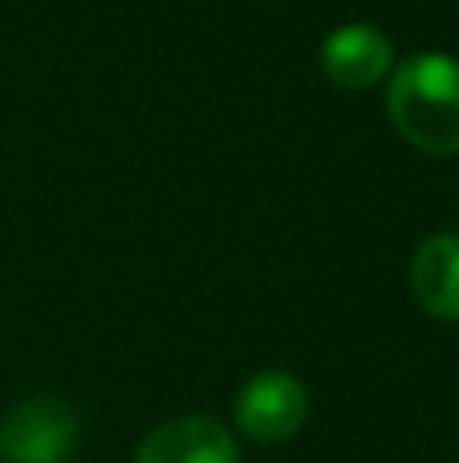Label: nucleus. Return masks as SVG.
Returning a JSON list of instances; mask_svg holds the SVG:
<instances>
[{
  "mask_svg": "<svg viewBox=\"0 0 459 463\" xmlns=\"http://www.w3.org/2000/svg\"><path fill=\"white\" fill-rule=\"evenodd\" d=\"M387 114L411 146L459 155V61L447 53H415L398 61L387 86Z\"/></svg>",
  "mask_w": 459,
  "mask_h": 463,
  "instance_id": "f257e3e1",
  "label": "nucleus"
},
{
  "mask_svg": "<svg viewBox=\"0 0 459 463\" xmlns=\"http://www.w3.org/2000/svg\"><path fill=\"white\" fill-rule=\"evenodd\" d=\"M81 423L61 399H21L0 415V459L5 463H73Z\"/></svg>",
  "mask_w": 459,
  "mask_h": 463,
  "instance_id": "f03ea898",
  "label": "nucleus"
},
{
  "mask_svg": "<svg viewBox=\"0 0 459 463\" xmlns=\"http://www.w3.org/2000/svg\"><path fill=\"white\" fill-rule=\"evenodd\" d=\"M309 415V394L301 378L285 370H260L236 394V427L257 443H285L301 431Z\"/></svg>",
  "mask_w": 459,
  "mask_h": 463,
  "instance_id": "7ed1b4c3",
  "label": "nucleus"
},
{
  "mask_svg": "<svg viewBox=\"0 0 459 463\" xmlns=\"http://www.w3.org/2000/svg\"><path fill=\"white\" fill-rule=\"evenodd\" d=\"M135 463H240L236 439L220 419L183 415L155 427L135 451Z\"/></svg>",
  "mask_w": 459,
  "mask_h": 463,
  "instance_id": "20e7f679",
  "label": "nucleus"
},
{
  "mask_svg": "<svg viewBox=\"0 0 459 463\" xmlns=\"http://www.w3.org/2000/svg\"><path fill=\"white\" fill-rule=\"evenodd\" d=\"M390 65H395V49L387 33H379L374 24H342L322 41V70L342 90L379 86Z\"/></svg>",
  "mask_w": 459,
  "mask_h": 463,
  "instance_id": "39448f33",
  "label": "nucleus"
},
{
  "mask_svg": "<svg viewBox=\"0 0 459 463\" xmlns=\"http://www.w3.org/2000/svg\"><path fill=\"white\" fill-rule=\"evenodd\" d=\"M411 288L419 305L439 321H459V236L439 232L423 240L411 264Z\"/></svg>",
  "mask_w": 459,
  "mask_h": 463,
  "instance_id": "423d86ee",
  "label": "nucleus"
}]
</instances>
